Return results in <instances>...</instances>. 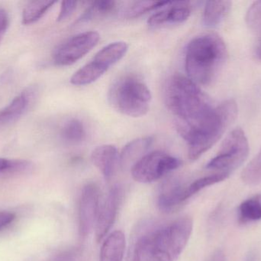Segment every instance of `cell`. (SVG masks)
<instances>
[{
  "label": "cell",
  "mask_w": 261,
  "mask_h": 261,
  "mask_svg": "<svg viewBox=\"0 0 261 261\" xmlns=\"http://www.w3.org/2000/svg\"><path fill=\"white\" fill-rule=\"evenodd\" d=\"M166 105L176 118L178 133H184L202 122L214 107L200 87L188 77L173 75L164 90Z\"/></svg>",
  "instance_id": "6da1fadb"
},
{
  "label": "cell",
  "mask_w": 261,
  "mask_h": 261,
  "mask_svg": "<svg viewBox=\"0 0 261 261\" xmlns=\"http://www.w3.org/2000/svg\"><path fill=\"white\" fill-rule=\"evenodd\" d=\"M227 58L228 50L220 36L214 33L196 36L186 49L187 76L198 85H210L219 76Z\"/></svg>",
  "instance_id": "7a4b0ae2"
},
{
  "label": "cell",
  "mask_w": 261,
  "mask_h": 261,
  "mask_svg": "<svg viewBox=\"0 0 261 261\" xmlns=\"http://www.w3.org/2000/svg\"><path fill=\"white\" fill-rule=\"evenodd\" d=\"M238 106L234 100H227L213 108V111L198 125L181 135L189 145L190 160L199 159L208 151L236 121Z\"/></svg>",
  "instance_id": "3957f363"
},
{
  "label": "cell",
  "mask_w": 261,
  "mask_h": 261,
  "mask_svg": "<svg viewBox=\"0 0 261 261\" xmlns=\"http://www.w3.org/2000/svg\"><path fill=\"white\" fill-rule=\"evenodd\" d=\"M151 93L144 81L133 75H124L112 84L108 93L110 105L122 114L141 117L150 109Z\"/></svg>",
  "instance_id": "277c9868"
},
{
  "label": "cell",
  "mask_w": 261,
  "mask_h": 261,
  "mask_svg": "<svg viewBox=\"0 0 261 261\" xmlns=\"http://www.w3.org/2000/svg\"><path fill=\"white\" fill-rule=\"evenodd\" d=\"M193 221L182 217L167 226L159 228L152 261H176L188 244L193 232Z\"/></svg>",
  "instance_id": "5b68a950"
},
{
  "label": "cell",
  "mask_w": 261,
  "mask_h": 261,
  "mask_svg": "<svg viewBox=\"0 0 261 261\" xmlns=\"http://www.w3.org/2000/svg\"><path fill=\"white\" fill-rule=\"evenodd\" d=\"M128 50L125 41L110 43L96 53L94 58L75 72L70 78L73 85L84 86L100 78L112 66L120 61Z\"/></svg>",
  "instance_id": "8992f818"
},
{
  "label": "cell",
  "mask_w": 261,
  "mask_h": 261,
  "mask_svg": "<svg viewBox=\"0 0 261 261\" xmlns=\"http://www.w3.org/2000/svg\"><path fill=\"white\" fill-rule=\"evenodd\" d=\"M248 153L249 144L245 132L236 129L225 138L217 156L208 162L206 169L231 174L246 160Z\"/></svg>",
  "instance_id": "52a82bcc"
},
{
  "label": "cell",
  "mask_w": 261,
  "mask_h": 261,
  "mask_svg": "<svg viewBox=\"0 0 261 261\" xmlns=\"http://www.w3.org/2000/svg\"><path fill=\"white\" fill-rule=\"evenodd\" d=\"M181 165L182 161L178 158L164 152L153 151L144 155L130 168V172L136 182L151 183Z\"/></svg>",
  "instance_id": "ba28073f"
},
{
  "label": "cell",
  "mask_w": 261,
  "mask_h": 261,
  "mask_svg": "<svg viewBox=\"0 0 261 261\" xmlns=\"http://www.w3.org/2000/svg\"><path fill=\"white\" fill-rule=\"evenodd\" d=\"M100 39L94 31L82 32L70 37L55 49L53 61L58 66H70L84 58Z\"/></svg>",
  "instance_id": "9c48e42d"
},
{
  "label": "cell",
  "mask_w": 261,
  "mask_h": 261,
  "mask_svg": "<svg viewBox=\"0 0 261 261\" xmlns=\"http://www.w3.org/2000/svg\"><path fill=\"white\" fill-rule=\"evenodd\" d=\"M99 210V192L97 185L88 183L83 188L79 204V232L86 238L96 224Z\"/></svg>",
  "instance_id": "30bf717a"
},
{
  "label": "cell",
  "mask_w": 261,
  "mask_h": 261,
  "mask_svg": "<svg viewBox=\"0 0 261 261\" xmlns=\"http://www.w3.org/2000/svg\"><path fill=\"white\" fill-rule=\"evenodd\" d=\"M122 196V188L114 185L107 194L102 205L99 207L96 224V238L98 242L104 239L111 229L116 220Z\"/></svg>",
  "instance_id": "8fae6325"
},
{
  "label": "cell",
  "mask_w": 261,
  "mask_h": 261,
  "mask_svg": "<svg viewBox=\"0 0 261 261\" xmlns=\"http://www.w3.org/2000/svg\"><path fill=\"white\" fill-rule=\"evenodd\" d=\"M159 228L144 225L137 231L130 248L128 261H152Z\"/></svg>",
  "instance_id": "7c38bea8"
},
{
  "label": "cell",
  "mask_w": 261,
  "mask_h": 261,
  "mask_svg": "<svg viewBox=\"0 0 261 261\" xmlns=\"http://www.w3.org/2000/svg\"><path fill=\"white\" fill-rule=\"evenodd\" d=\"M91 160L93 165L101 172L107 180H110L116 171L119 156L117 148L113 145H102L92 152Z\"/></svg>",
  "instance_id": "4fadbf2b"
},
{
  "label": "cell",
  "mask_w": 261,
  "mask_h": 261,
  "mask_svg": "<svg viewBox=\"0 0 261 261\" xmlns=\"http://www.w3.org/2000/svg\"><path fill=\"white\" fill-rule=\"evenodd\" d=\"M173 2L165 9L153 13L147 20L150 26H161L165 23H181L188 19L191 14L190 5L187 2Z\"/></svg>",
  "instance_id": "5bb4252c"
},
{
  "label": "cell",
  "mask_w": 261,
  "mask_h": 261,
  "mask_svg": "<svg viewBox=\"0 0 261 261\" xmlns=\"http://www.w3.org/2000/svg\"><path fill=\"white\" fill-rule=\"evenodd\" d=\"M186 187L177 180L166 182L158 196V208L164 213L173 212L184 202V195Z\"/></svg>",
  "instance_id": "9a60e30c"
},
{
  "label": "cell",
  "mask_w": 261,
  "mask_h": 261,
  "mask_svg": "<svg viewBox=\"0 0 261 261\" xmlns=\"http://www.w3.org/2000/svg\"><path fill=\"white\" fill-rule=\"evenodd\" d=\"M32 91H24L15 97L10 104L0 110V129L18 121L29 108Z\"/></svg>",
  "instance_id": "2e32d148"
},
{
  "label": "cell",
  "mask_w": 261,
  "mask_h": 261,
  "mask_svg": "<svg viewBox=\"0 0 261 261\" xmlns=\"http://www.w3.org/2000/svg\"><path fill=\"white\" fill-rule=\"evenodd\" d=\"M153 139L151 136H144L132 140L127 144L122 153L119 160L123 168L132 165V167L144 156V153L148 150L153 144Z\"/></svg>",
  "instance_id": "e0dca14e"
},
{
  "label": "cell",
  "mask_w": 261,
  "mask_h": 261,
  "mask_svg": "<svg viewBox=\"0 0 261 261\" xmlns=\"http://www.w3.org/2000/svg\"><path fill=\"white\" fill-rule=\"evenodd\" d=\"M125 236L121 231H116L107 237L100 251V261H122L125 253Z\"/></svg>",
  "instance_id": "ac0fdd59"
},
{
  "label": "cell",
  "mask_w": 261,
  "mask_h": 261,
  "mask_svg": "<svg viewBox=\"0 0 261 261\" xmlns=\"http://www.w3.org/2000/svg\"><path fill=\"white\" fill-rule=\"evenodd\" d=\"M231 2L208 1L204 8L202 22L205 27L214 28L219 26L229 13Z\"/></svg>",
  "instance_id": "d6986e66"
},
{
  "label": "cell",
  "mask_w": 261,
  "mask_h": 261,
  "mask_svg": "<svg viewBox=\"0 0 261 261\" xmlns=\"http://www.w3.org/2000/svg\"><path fill=\"white\" fill-rule=\"evenodd\" d=\"M239 220L242 224L261 220V194L244 201L239 207Z\"/></svg>",
  "instance_id": "ffe728a7"
},
{
  "label": "cell",
  "mask_w": 261,
  "mask_h": 261,
  "mask_svg": "<svg viewBox=\"0 0 261 261\" xmlns=\"http://www.w3.org/2000/svg\"><path fill=\"white\" fill-rule=\"evenodd\" d=\"M54 1H31L26 5L22 12V23L31 25L38 21L52 7Z\"/></svg>",
  "instance_id": "44dd1931"
},
{
  "label": "cell",
  "mask_w": 261,
  "mask_h": 261,
  "mask_svg": "<svg viewBox=\"0 0 261 261\" xmlns=\"http://www.w3.org/2000/svg\"><path fill=\"white\" fill-rule=\"evenodd\" d=\"M229 176L230 174H228V173H217L196 179L193 183L190 184L189 186L185 188L184 195V202L196 195V193L200 192L201 190L203 189V188L211 186V185L219 183V182H223L225 179H228Z\"/></svg>",
  "instance_id": "7402d4cb"
},
{
  "label": "cell",
  "mask_w": 261,
  "mask_h": 261,
  "mask_svg": "<svg viewBox=\"0 0 261 261\" xmlns=\"http://www.w3.org/2000/svg\"><path fill=\"white\" fill-rule=\"evenodd\" d=\"M61 135L66 142L77 144H81L86 139L87 132L84 124L80 120L71 119L63 126Z\"/></svg>",
  "instance_id": "603a6c76"
},
{
  "label": "cell",
  "mask_w": 261,
  "mask_h": 261,
  "mask_svg": "<svg viewBox=\"0 0 261 261\" xmlns=\"http://www.w3.org/2000/svg\"><path fill=\"white\" fill-rule=\"evenodd\" d=\"M116 6L115 1H97L93 2L90 7L84 12L77 20L76 23H84L93 19L95 17L99 15H107L114 10Z\"/></svg>",
  "instance_id": "cb8c5ba5"
},
{
  "label": "cell",
  "mask_w": 261,
  "mask_h": 261,
  "mask_svg": "<svg viewBox=\"0 0 261 261\" xmlns=\"http://www.w3.org/2000/svg\"><path fill=\"white\" fill-rule=\"evenodd\" d=\"M171 2L137 1L132 3L125 11L128 18H138L143 14L168 6Z\"/></svg>",
  "instance_id": "d4e9b609"
},
{
  "label": "cell",
  "mask_w": 261,
  "mask_h": 261,
  "mask_svg": "<svg viewBox=\"0 0 261 261\" xmlns=\"http://www.w3.org/2000/svg\"><path fill=\"white\" fill-rule=\"evenodd\" d=\"M242 180L248 185L261 183V150L242 173Z\"/></svg>",
  "instance_id": "484cf974"
},
{
  "label": "cell",
  "mask_w": 261,
  "mask_h": 261,
  "mask_svg": "<svg viewBox=\"0 0 261 261\" xmlns=\"http://www.w3.org/2000/svg\"><path fill=\"white\" fill-rule=\"evenodd\" d=\"M77 3L76 1H63L61 3V10L58 15V21H64L68 18L76 9Z\"/></svg>",
  "instance_id": "4316f807"
},
{
  "label": "cell",
  "mask_w": 261,
  "mask_h": 261,
  "mask_svg": "<svg viewBox=\"0 0 261 261\" xmlns=\"http://www.w3.org/2000/svg\"><path fill=\"white\" fill-rule=\"evenodd\" d=\"M26 165H27L26 162L9 160V159H4V158H0V173L8 171V170L25 168Z\"/></svg>",
  "instance_id": "83f0119b"
},
{
  "label": "cell",
  "mask_w": 261,
  "mask_h": 261,
  "mask_svg": "<svg viewBox=\"0 0 261 261\" xmlns=\"http://www.w3.org/2000/svg\"><path fill=\"white\" fill-rule=\"evenodd\" d=\"M9 26V17L5 9H0V42Z\"/></svg>",
  "instance_id": "f1b7e54d"
},
{
  "label": "cell",
  "mask_w": 261,
  "mask_h": 261,
  "mask_svg": "<svg viewBox=\"0 0 261 261\" xmlns=\"http://www.w3.org/2000/svg\"><path fill=\"white\" fill-rule=\"evenodd\" d=\"M15 219V215L9 211H0V230L12 223Z\"/></svg>",
  "instance_id": "f546056e"
},
{
  "label": "cell",
  "mask_w": 261,
  "mask_h": 261,
  "mask_svg": "<svg viewBox=\"0 0 261 261\" xmlns=\"http://www.w3.org/2000/svg\"><path fill=\"white\" fill-rule=\"evenodd\" d=\"M48 261H77V259L73 253L67 252L59 254Z\"/></svg>",
  "instance_id": "4dcf8cb0"
},
{
  "label": "cell",
  "mask_w": 261,
  "mask_h": 261,
  "mask_svg": "<svg viewBox=\"0 0 261 261\" xmlns=\"http://www.w3.org/2000/svg\"><path fill=\"white\" fill-rule=\"evenodd\" d=\"M206 261H226V257L222 250L218 249L210 256Z\"/></svg>",
  "instance_id": "1f68e13d"
},
{
  "label": "cell",
  "mask_w": 261,
  "mask_h": 261,
  "mask_svg": "<svg viewBox=\"0 0 261 261\" xmlns=\"http://www.w3.org/2000/svg\"><path fill=\"white\" fill-rule=\"evenodd\" d=\"M255 35L257 36V43L255 48V56L257 60L261 61V29Z\"/></svg>",
  "instance_id": "d6a6232c"
},
{
  "label": "cell",
  "mask_w": 261,
  "mask_h": 261,
  "mask_svg": "<svg viewBox=\"0 0 261 261\" xmlns=\"http://www.w3.org/2000/svg\"><path fill=\"white\" fill-rule=\"evenodd\" d=\"M245 261H256L255 255L252 254V253H251V254L247 257L246 260Z\"/></svg>",
  "instance_id": "836d02e7"
}]
</instances>
